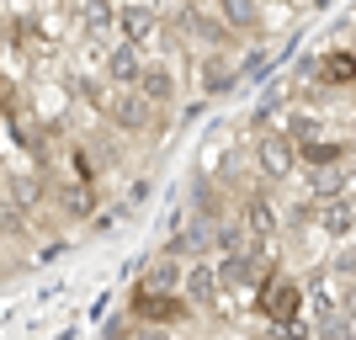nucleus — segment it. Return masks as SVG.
<instances>
[{
	"instance_id": "nucleus-17",
	"label": "nucleus",
	"mask_w": 356,
	"mask_h": 340,
	"mask_svg": "<svg viewBox=\"0 0 356 340\" xmlns=\"http://www.w3.org/2000/svg\"><path fill=\"white\" fill-rule=\"evenodd\" d=\"M229 32H261V6L255 0H218Z\"/></svg>"
},
{
	"instance_id": "nucleus-4",
	"label": "nucleus",
	"mask_w": 356,
	"mask_h": 340,
	"mask_svg": "<svg viewBox=\"0 0 356 340\" xmlns=\"http://www.w3.org/2000/svg\"><path fill=\"white\" fill-rule=\"evenodd\" d=\"M239 218L250 223V234H255V245H261V250H277V207H271V197L266 192H250L245 197V202H239ZM271 261H277V255H271Z\"/></svg>"
},
{
	"instance_id": "nucleus-18",
	"label": "nucleus",
	"mask_w": 356,
	"mask_h": 340,
	"mask_svg": "<svg viewBox=\"0 0 356 340\" xmlns=\"http://www.w3.org/2000/svg\"><path fill=\"white\" fill-rule=\"evenodd\" d=\"M319 80H330V86H356V54H325V59H319Z\"/></svg>"
},
{
	"instance_id": "nucleus-6",
	"label": "nucleus",
	"mask_w": 356,
	"mask_h": 340,
	"mask_svg": "<svg viewBox=\"0 0 356 340\" xmlns=\"http://www.w3.org/2000/svg\"><path fill=\"white\" fill-rule=\"evenodd\" d=\"M303 298H309L314 319L341 314V282H335V271H330V266H314L309 277H303Z\"/></svg>"
},
{
	"instance_id": "nucleus-13",
	"label": "nucleus",
	"mask_w": 356,
	"mask_h": 340,
	"mask_svg": "<svg viewBox=\"0 0 356 340\" xmlns=\"http://www.w3.org/2000/svg\"><path fill=\"white\" fill-rule=\"evenodd\" d=\"M144 48L134 43H112L106 48V80L112 86H138V74H144V59H138Z\"/></svg>"
},
{
	"instance_id": "nucleus-23",
	"label": "nucleus",
	"mask_w": 356,
	"mask_h": 340,
	"mask_svg": "<svg viewBox=\"0 0 356 340\" xmlns=\"http://www.w3.org/2000/svg\"><path fill=\"white\" fill-rule=\"evenodd\" d=\"M38 197H43V186H38V181H27V176L16 181V202H22V207H38Z\"/></svg>"
},
{
	"instance_id": "nucleus-16",
	"label": "nucleus",
	"mask_w": 356,
	"mask_h": 340,
	"mask_svg": "<svg viewBox=\"0 0 356 340\" xmlns=\"http://www.w3.org/2000/svg\"><path fill=\"white\" fill-rule=\"evenodd\" d=\"M74 16H80V27L96 32V38L118 27V6H112V0H80V11H74Z\"/></svg>"
},
{
	"instance_id": "nucleus-21",
	"label": "nucleus",
	"mask_w": 356,
	"mask_h": 340,
	"mask_svg": "<svg viewBox=\"0 0 356 340\" xmlns=\"http://www.w3.org/2000/svg\"><path fill=\"white\" fill-rule=\"evenodd\" d=\"M202 86L223 90V86H229V64H223V59H202Z\"/></svg>"
},
{
	"instance_id": "nucleus-9",
	"label": "nucleus",
	"mask_w": 356,
	"mask_h": 340,
	"mask_svg": "<svg viewBox=\"0 0 356 340\" xmlns=\"http://www.w3.org/2000/svg\"><path fill=\"white\" fill-rule=\"evenodd\" d=\"M314 223H319L330 239H346L356 229V202L351 197H325V202H314Z\"/></svg>"
},
{
	"instance_id": "nucleus-12",
	"label": "nucleus",
	"mask_w": 356,
	"mask_h": 340,
	"mask_svg": "<svg viewBox=\"0 0 356 340\" xmlns=\"http://www.w3.org/2000/svg\"><path fill=\"white\" fill-rule=\"evenodd\" d=\"M134 90L149 106H170L176 102V74H170V64H144V74H138Z\"/></svg>"
},
{
	"instance_id": "nucleus-10",
	"label": "nucleus",
	"mask_w": 356,
	"mask_h": 340,
	"mask_svg": "<svg viewBox=\"0 0 356 340\" xmlns=\"http://www.w3.org/2000/svg\"><path fill=\"white\" fill-rule=\"evenodd\" d=\"M303 181H309L314 202H325V197H346L351 170H346V160H335V165H303Z\"/></svg>"
},
{
	"instance_id": "nucleus-11",
	"label": "nucleus",
	"mask_w": 356,
	"mask_h": 340,
	"mask_svg": "<svg viewBox=\"0 0 356 340\" xmlns=\"http://www.w3.org/2000/svg\"><path fill=\"white\" fill-rule=\"evenodd\" d=\"M261 261H271V255H255V250H245V255H218L223 287H255V282H266V277H261ZM271 266H277V261H271Z\"/></svg>"
},
{
	"instance_id": "nucleus-20",
	"label": "nucleus",
	"mask_w": 356,
	"mask_h": 340,
	"mask_svg": "<svg viewBox=\"0 0 356 340\" xmlns=\"http://www.w3.org/2000/svg\"><path fill=\"white\" fill-rule=\"evenodd\" d=\"M59 207L74 213V218H86V213H90V192H86V186H59Z\"/></svg>"
},
{
	"instance_id": "nucleus-2",
	"label": "nucleus",
	"mask_w": 356,
	"mask_h": 340,
	"mask_svg": "<svg viewBox=\"0 0 356 340\" xmlns=\"http://www.w3.org/2000/svg\"><path fill=\"white\" fill-rule=\"evenodd\" d=\"M255 165H261V176L266 181H282L298 170V144L287 133H261V144H255Z\"/></svg>"
},
{
	"instance_id": "nucleus-8",
	"label": "nucleus",
	"mask_w": 356,
	"mask_h": 340,
	"mask_svg": "<svg viewBox=\"0 0 356 340\" xmlns=\"http://www.w3.org/2000/svg\"><path fill=\"white\" fill-rule=\"evenodd\" d=\"M181 293H186V303H202V309H213V303L223 298V277H218V266H208V261L186 266V282H181Z\"/></svg>"
},
{
	"instance_id": "nucleus-5",
	"label": "nucleus",
	"mask_w": 356,
	"mask_h": 340,
	"mask_svg": "<svg viewBox=\"0 0 356 340\" xmlns=\"http://www.w3.org/2000/svg\"><path fill=\"white\" fill-rule=\"evenodd\" d=\"M192 314V303L176 293H144L138 287L134 293V319H154V325H176V319H186Z\"/></svg>"
},
{
	"instance_id": "nucleus-19",
	"label": "nucleus",
	"mask_w": 356,
	"mask_h": 340,
	"mask_svg": "<svg viewBox=\"0 0 356 340\" xmlns=\"http://www.w3.org/2000/svg\"><path fill=\"white\" fill-rule=\"evenodd\" d=\"M314 340H356V325L341 314H325V319H314Z\"/></svg>"
},
{
	"instance_id": "nucleus-24",
	"label": "nucleus",
	"mask_w": 356,
	"mask_h": 340,
	"mask_svg": "<svg viewBox=\"0 0 356 340\" xmlns=\"http://www.w3.org/2000/svg\"><path fill=\"white\" fill-rule=\"evenodd\" d=\"M341 319L356 325V282H341Z\"/></svg>"
},
{
	"instance_id": "nucleus-1",
	"label": "nucleus",
	"mask_w": 356,
	"mask_h": 340,
	"mask_svg": "<svg viewBox=\"0 0 356 340\" xmlns=\"http://www.w3.org/2000/svg\"><path fill=\"white\" fill-rule=\"evenodd\" d=\"M261 309L271 314V319H277V325H293V319H303V303H309V298H303V282H282L277 277V271H271L266 282H261Z\"/></svg>"
},
{
	"instance_id": "nucleus-22",
	"label": "nucleus",
	"mask_w": 356,
	"mask_h": 340,
	"mask_svg": "<svg viewBox=\"0 0 356 340\" xmlns=\"http://www.w3.org/2000/svg\"><path fill=\"white\" fill-rule=\"evenodd\" d=\"M330 271L346 277V282H356V250H335V255H330Z\"/></svg>"
},
{
	"instance_id": "nucleus-15",
	"label": "nucleus",
	"mask_w": 356,
	"mask_h": 340,
	"mask_svg": "<svg viewBox=\"0 0 356 340\" xmlns=\"http://www.w3.org/2000/svg\"><path fill=\"white\" fill-rule=\"evenodd\" d=\"M213 250H218V255H245V250H255L250 223H245V218H229V223H218V229H213Z\"/></svg>"
},
{
	"instance_id": "nucleus-7",
	"label": "nucleus",
	"mask_w": 356,
	"mask_h": 340,
	"mask_svg": "<svg viewBox=\"0 0 356 340\" xmlns=\"http://www.w3.org/2000/svg\"><path fill=\"white\" fill-rule=\"evenodd\" d=\"M106 118L118 122L122 133H144L149 122H154V106L138 96V90H122V96H112V106H106Z\"/></svg>"
},
{
	"instance_id": "nucleus-14",
	"label": "nucleus",
	"mask_w": 356,
	"mask_h": 340,
	"mask_svg": "<svg viewBox=\"0 0 356 340\" xmlns=\"http://www.w3.org/2000/svg\"><path fill=\"white\" fill-rule=\"evenodd\" d=\"M181 282H186V266H181V255H154V261H149V271H144V282H138V287H144V293H176Z\"/></svg>"
},
{
	"instance_id": "nucleus-3",
	"label": "nucleus",
	"mask_w": 356,
	"mask_h": 340,
	"mask_svg": "<svg viewBox=\"0 0 356 340\" xmlns=\"http://www.w3.org/2000/svg\"><path fill=\"white\" fill-rule=\"evenodd\" d=\"M160 11L154 6H118V38L122 43H134V48H149V43H160Z\"/></svg>"
}]
</instances>
